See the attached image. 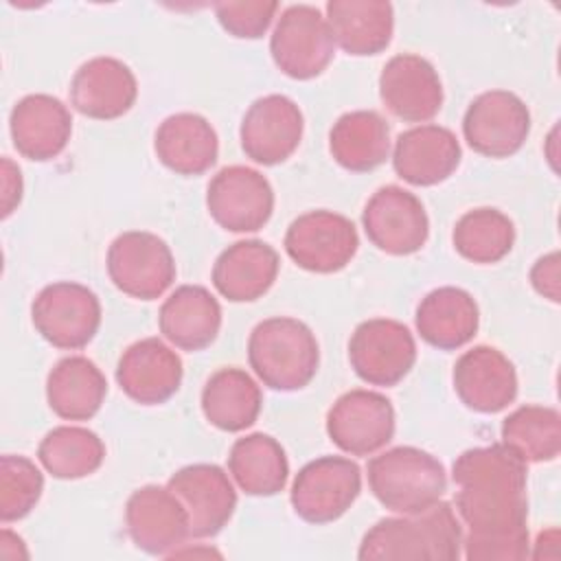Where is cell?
Masks as SVG:
<instances>
[{"instance_id": "obj_1", "label": "cell", "mask_w": 561, "mask_h": 561, "mask_svg": "<svg viewBox=\"0 0 561 561\" xmlns=\"http://www.w3.org/2000/svg\"><path fill=\"white\" fill-rule=\"evenodd\" d=\"M451 478L458 486V517L469 528L462 537L465 559H526V462L504 443L473 447L456 458Z\"/></svg>"}, {"instance_id": "obj_2", "label": "cell", "mask_w": 561, "mask_h": 561, "mask_svg": "<svg viewBox=\"0 0 561 561\" xmlns=\"http://www.w3.org/2000/svg\"><path fill=\"white\" fill-rule=\"evenodd\" d=\"M462 548V528L447 502L403 517L379 519L362 539V561H456Z\"/></svg>"}, {"instance_id": "obj_3", "label": "cell", "mask_w": 561, "mask_h": 561, "mask_svg": "<svg viewBox=\"0 0 561 561\" xmlns=\"http://www.w3.org/2000/svg\"><path fill=\"white\" fill-rule=\"evenodd\" d=\"M248 359L263 386L280 392L305 388L318 373L320 351L311 329L294 318H267L248 340Z\"/></svg>"}, {"instance_id": "obj_4", "label": "cell", "mask_w": 561, "mask_h": 561, "mask_svg": "<svg viewBox=\"0 0 561 561\" xmlns=\"http://www.w3.org/2000/svg\"><path fill=\"white\" fill-rule=\"evenodd\" d=\"M368 484L381 506L408 515L436 504L447 489V476L438 458L405 445L368 462Z\"/></svg>"}, {"instance_id": "obj_5", "label": "cell", "mask_w": 561, "mask_h": 561, "mask_svg": "<svg viewBox=\"0 0 561 561\" xmlns=\"http://www.w3.org/2000/svg\"><path fill=\"white\" fill-rule=\"evenodd\" d=\"M333 50L335 42L327 18L311 4L287 7L270 39V53L278 70L298 81L322 75L333 59Z\"/></svg>"}, {"instance_id": "obj_6", "label": "cell", "mask_w": 561, "mask_h": 561, "mask_svg": "<svg viewBox=\"0 0 561 561\" xmlns=\"http://www.w3.org/2000/svg\"><path fill=\"white\" fill-rule=\"evenodd\" d=\"M37 333L53 346L77 351L88 346L101 327V302L92 289L61 280L46 285L31 305Z\"/></svg>"}, {"instance_id": "obj_7", "label": "cell", "mask_w": 561, "mask_h": 561, "mask_svg": "<svg viewBox=\"0 0 561 561\" xmlns=\"http://www.w3.org/2000/svg\"><path fill=\"white\" fill-rule=\"evenodd\" d=\"M107 274L123 294L138 300H156L175 280V261L158 234L129 230L112 241Z\"/></svg>"}, {"instance_id": "obj_8", "label": "cell", "mask_w": 561, "mask_h": 561, "mask_svg": "<svg viewBox=\"0 0 561 561\" xmlns=\"http://www.w3.org/2000/svg\"><path fill=\"white\" fill-rule=\"evenodd\" d=\"M362 491L357 462L344 456H322L307 462L291 484V506L309 524L340 519Z\"/></svg>"}, {"instance_id": "obj_9", "label": "cell", "mask_w": 561, "mask_h": 561, "mask_svg": "<svg viewBox=\"0 0 561 561\" xmlns=\"http://www.w3.org/2000/svg\"><path fill=\"white\" fill-rule=\"evenodd\" d=\"M348 359L355 375L370 386H397L416 362L410 329L390 318H373L351 335Z\"/></svg>"}, {"instance_id": "obj_10", "label": "cell", "mask_w": 561, "mask_h": 561, "mask_svg": "<svg viewBox=\"0 0 561 561\" xmlns=\"http://www.w3.org/2000/svg\"><path fill=\"white\" fill-rule=\"evenodd\" d=\"M359 245L351 219L333 210H311L296 217L285 234L289 259L316 274H333L351 263Z\"/></svg>"}, {"instance_id": "obj_11", "label": "cell", "mask_w": 561, "mask_h": 561, "mask_svg": "<svg viewBox=\"0 0 561 561\" xmlns=\"http://www.w3.org/2000/svg\"><path fill=\"white\" fill-rule=\"evenodd\" d=\"M530 131L526 103L508 90H489L471 101L462 118L467 145L486 158H508L522 149Z\"/></svg>"}, {"instance_id": "obj_12", "label": "cell", "mask_w": 561, "mask_h": 561, "mask_svg": "<svg viewBox=\"0 0 561 561\" xmlns=\"http://www.w3.org/2000/svg\"><path fill=\"white\" fill-rule=\"evenodd\" d=\"M364 232L375 248L392 256L419 252L430 234V219L421 199L401 186H381L362 213Z\"/></svg>"}, {"instance_id": "obj_13", "label": "cell", "mask_w": 561, "mask_h": 561, "mask_svg": "<svg viewBox=\"0 0 561 561\" xmlns=\"http://www.w3.org/2000/svg\"><path fill=\"white\" fill-rule=\"evenodd\" d=\"M210 217L230 232L261 230L274 210V191L267 178L250 167H224L208 184Z\"/></svg>"}, {"instance_id": "obj_14", "label": "cell", "mask_w": 561, "mask_h": 561, "mask_svg": "<svg viewBox=\"0 0 561 561\" xmlns=\"http://www.w3.org/2000/svg\"><path fill=\"white\" fill-rule=\"evenodd\" d=\"M327 434L351 456H370L394 436V408L373 390L344 392L327 414Z\"/></svg>"}, {"instance_id": "obj_15", "label": "cell", "mask_w": 561, "mask_h": 561, "mask_svg": "<svg viewBox=\"0 0 561 561\" xmlns=\"http://www.w3.org/2000/svg\"><path fill=\"white\" fill-rule=\"evenodd\" d=\"M171 493L188 515L193 537H215L230 522L237 508V491L228 473L217 465H188L169 478Z\"/></svg>"}, {"instance_id": "obj_16", "label": "cell", "mask_w": 561, "mask_h": 561, "mask_svg": "<svg viewBox=\"0 0 561 561\" xmlns=\"http://www.w3.org/2000/svg\"><path fill=\"white\" fill-rule=\"evenodd\" d=\"M241 149L245 156L263 167L285 162L300 145L302 112L285 94H267L256 99L239 129Z\"/></svg>"}, {"instance_id": "obj_17", "label": "cell", "mask_w": 561, "mask_h": 561, "mask_svg": "<svg viewBox=\"0 0 561 561\" xmlns=\"http://www.w3.org/2000/svg\"><path fill=\"white\" fill-rule=\"evenodd\" d=\"M125 524L136 548L147 554L171 557L191 535L188 515L169 486L147 484L134 491L125 506Z\"/></svg>"}, {"instance_id": "obj_18", "label": "cell", "mask_w": 561, "mask_h": 561, "mask_svg": "<svg viewBox=\"0 0 561 561\" xmlns=\"http://www.w3.org/2000/svg\"><path fill=\"white\" fill-rule=\"evenodd\" d=\"M379 96L392 116L405 123H423L440 112L443 83L427 59L403 53L383 66Z\"/></svg>"}, {"instance_id": "obj_19", "label": "cell", "mask_w": 561, "mask_h": 561, "mask_svg": "<svg viewBox=\"0 0 561 561\" xmlns=\"http://www.w3.org/2000/svg\"><path fill=\"white\" fill-rule=\"evenodd\" d=\"M182 359L158 337H145L127 346L116 366L121 390L140 405L169 401L182 383Z\"/></svg>"}, {"instance_id": "obj_20", "label": "cell", "mask_w": 561, "mask_h": 561, "mask_svg": "<svg viewBox=\"0 0 561 561\" xmlns=\"http://www.w3.org/2000/svg\"><path fill=\"white\" fill-rule=\"evenodd\" d=\"M454 390L469 410L495 414L515 401L517 373L495 346H473L454 366Z\"/></svg>"}, {"instance_id": "obj_21", "label": "cell", "mask_w": 561, "mask_h": 561, "mask_svg": "<svg viewBox=\"0 0 561 561\" xmlns=\"http://www.w3.org/2000/svg\"><path fill=\"white\" fill-rule=\"evenodd\" d=\"M138 83L127 64L114 57L85 61L70 81L72 107L94 121H114L131 110Z\"/></svg>"}, {"instance_id": "obj_22", "label": "cell", "mask_w": 561, "mask_h": 561, "mask_svg": "<svg viewBox=\"0 0 561 561\" xmlns=\"http://www.w3.org/2000/svg\"><path fill=\"white\" fill-rule=\"evenodd\" d=\"M9 129L20 156L46 162L66 149L72 134V116L57 96L28 94L13 105Z\"/></svg>"}, {"instance_id": "obj_23", "label": "cell", "mask_w": 561, "mask_h": 561, "mask_svg": "<svg viewBox=\"0 0 561 561\" xmlns=\"http://www.w3.org/2000/svg\"><path fill=\"white\" fill-rule=\"evenodd\" d=\"M462 151L454 131L440 125H419L399 134L392 153L397 175L412 186L445 182L460 164Z\"/></svg>"}, {"instance_id": "obj_24", "label": "cell", "mask_w": 561, "mask_h": 561, "mask_svg": "<svg viewBox=\"0 0 561 561\" xmlns=\"http://www.w3.org/2000/svg\"><path fill=\"white\" fill-rule=\"evenodd\" d=\"M276 250L259 239L228 245L213 265V285L230 302H252L267 294L278 276Z\"/></svg>"}, {"instance_id": "obj_25", "label": "cell", "mask_w": 561, "mask_h": 561, "mask_svg": "<svg viewBox=\"0 0 561 561\" xmlns=\"http://www.w3.org/2000/svg\"><path fill=\"white\" fill-rule=\"evenodd\" d=\"M160 333L182 351L210 346L221 329V307L202 285L178 287L160 307Z\"/></svg>"}, {"instance_id": "obj_26", "label": "cell", "mask_w": 561, "mask_h": 561, "mask_svg": "<svg viewBox=\"0 0 561 561\" xmlns=\"http://www.w3.org/2000/svg\"><path fill=\"white\" fill-rule=\"evenodd\" d=\"M158 160L178 175H202L219 153V140L213 125L191 112H180L164 118L153 138Z\"/></svg>"}, {"instance_id": "obj_27", "label": "cell", "mask_w": 561, "mask_h": 561, "mask_svg": "<svg viewBox=\"0 0 561 561\" xmlns=\"http://www.w3.org/2000/svg\"><path fill=\"white\" fill-rule=\"evenodd\" d=\"M327 24L333 42L348 55L366 57L381 53L394 31L390 2L377 0H331Z\"/></svg>"}, {"instance_id": "obj_28", "label": "cell", "mask_w": 561, "mask_h": 561, "mask_svg": "<svg viewBox=\"0 0 561 561\" xmlns=\"http://www.w3.org/2000/svg\"><path fill=\"white\" fill-rule=\"evenodd\" d=\"M480 313L473 296L460 287H438L416 307L419 335L440 351H454L473 340Z\"/></svg>"}, {"instance_id": "obj_29", "label": "cell", "mask_w": 561, "mask_h": 561, "mask_svg": "<svg viewBox=\"0 0 561 561\" xmlns=\"http://www.w3.org/2000/svg\"><path fill=\"white\" fill-rule=\"evenodd\" d=\"M107 394V381L99 366L81 355L59 359L46 379L50 410L66 421L92 419Z\"/></svg>"}, {"instance_id": "obj_30", "label": "cell", "mask_w": 561, "mask_h": 561, "mask_svg": "<svg viewBox=\"0 0 561 561\" xmlns=\"http://www.w3.org/2000/svg\"><path fill=\"white\" fill-rule=\"evenodd\" d=\"M333 160L355 173H366L386 162L390 151L388 123L373 110L340 116L329 134Z\"/></svg>"}, {"instance_id": "obj_31", "label": "cell", "mask_w": 561, "mask_h": 561, "mask_svg": "<svg viewBox=\"0 0 561 561\" xmlns=\"http://www.w3.org/2000/svg\"><path fill=\"white\" fill-rule=\"evenodd\" d=\"M261 388L241 368H219L202 390V412L206 421L224 432H243L259 419Z\"/></svg>"}, {"instance_id": "obj_32", "label": "cell", "mask_w": 561, "mask_h": 561, "mask_svg": "<svg viewBox=\"0 0 561 561\" xmlns=\"http://www.w3.org/2000/svg\"><path fill=\"white\" fill-rule=\"evenodd\" d=\"M228 469L248 495H276L285 489L289 462L280 443L267 434H248L239 438L228 456Z\"/></svg>"}, {"instance_id": "obj_33", "label": "cell", "mask_w": 561, "mask_h": 561, "mask_svg": "<svg viewBox=\"0 0 561 561\" xmlns=\"http://www.w3.org/2000/svg\"><path fill=\"white\" fill-rule=\"evenodd\" d=\"M37 458L53 478L79 480L103 465L105 445L92 430L59 425L42 438Z\"/></svg>"}, {"instance_id": "obj_34", "label": "cell", "mask_w": 561, "mask_h": 561, "mask_svg": "<svg viewBox=\"0 0 561 561\" xmlns=\"http://www.w3.org/2000/svg\"><path fill=\"white\" fill-rule=\"evenodd\" d=\"M502 443L524 462H548L561 451V416L548 405H522L502 421Z\"/></svg>"}, {"instance_id": "obj_35", "label": "cell", "mask_w": 561, "mask_h": 561, "mask_svg": "<svg viewBox=\"0 0 561 561\" xmlns=\"http://www.w3.org/2000/svg\"><path fill=\"white\" fill-rule=\"evenodd\" d=\"M451 239L462 259L486 265L502 261L511 252L515 228L497 208H473L456 221Z\"/></svg>"}, {"instance_id": "obj_36", "label": "cell", "mask_w": 561, "mask_h": 561, "mask_svg": "<svg viewBox=\"0 0 561 561\" xmlns=\"http://www.w3.org/2000/svg\"><path fill=\"white\" fill-rule=\"evenodd\" d=\"M44 491L42 471L24 456L0 458V519L4 524L26 517Z\"/></svg>"}, {"instance_id": "obj_37", "label": "cell", "mask_w": 561, "mask_h": 561, "mask_svg": "<svg viewBox=\"0 0 561 561\" xmlns=\"http://www.w3.org/2000/svg\"><path fill=\"white\" fill-rule=\"evenodd\" d=\"M278 2L274 0H245V2H217L215 15L224 31L239 39H259L274 20Z\"/></svg>"}, {"instance_id": "obj_38", "label": "cell", "mask_w": 561, "mask_h": 561, "mask_svg": "<svg viewBox=\"0 0 561 561\" xmlns=\"http://www.w3.org/2000/svg\"><path fill=\"white\" fill-rule=\"evenodd\" d=\"M530 283L543 298L559 302L561 296V274H559V254L550 252L541 256L530 270Z\"/></svg>"}, {"instance_id": "obj_39", "label": "cell", "mask_w": 561, "mask_h": 561, "mask_svg": "<svg viewBox=\"0 0 561 561\" xmlns=\"http://www.w3.org/2000/svg\"><path fill=\"white\" fill-rule=\"evenodd\" d=\"M22 199V175L20 169L2 158V217H9Z\"/></svg>"}]
</instances>
